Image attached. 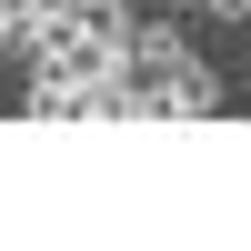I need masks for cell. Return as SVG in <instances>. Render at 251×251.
<instances>
[{"mask_svg":"<svg viewBox=\"0 0 251 251\" xmlns=\"http://www.w3.org/2000/svg\"><path fill=\"white\" fill-rule=\"evenodd\" d=\"M141 80H151L161 121H211V111H221V71H211L201 50H181L171 71H141Z\"/></svg>","mask_w":251,"mask_h":251,"instance_id":"cell-1","label":"cell"},{"mask_svg":"<svg viewBox=\"0 0 251 251\" xmlns=\"http://www.w3.org/2000/svg\"><path fill=\"white\" fill-rule=\"evenodd\" d=\"M181 50H191V10H151V20H131V71H171Z\"/></svg>","mask_w":251,"mask_h":251,"instance_id":"cell-2","label":"cell"},{"mask_svg":"<svg viewBox=\"0 0 251 251\" xmlns=\"http://www.w3.org/2000/svg\"><path fill=\"white\" fill-rule=\"evenodd\" d=\"M20 111H30V121H91V91H80L71 71H50V60H30V91H20Z\"/></svg>","mask_w":251,"mask_h":251,"instance_id":"cell-3","label":"cell"},{"mask_svg":"<svg viewBox=\"0 0 251 251\" xmlns=\"http://www.w3.org/2000/svg\"><path fill=\"white\" fill-rule=\"evenodd\" d=\"M191 10H201V20H231V30H241V20H251V0H191Z\"/></svg>","mask_w":251,"mask_h":251,"instance_id":"cell-4","label":"cell"},{"mask_svg":"<svg viewBox=\"0 0 251 251\" xmlns=\"http://www.w3.org/2000/svg\"><path fill=\"white\" fill-rule=\"evenodd\" d=\"M161 10H191V0H161Z\"/></svg>","mask_w":251,"mask_h":251,"instance_id":"cell-5","label":"cell"}]
</instances>
